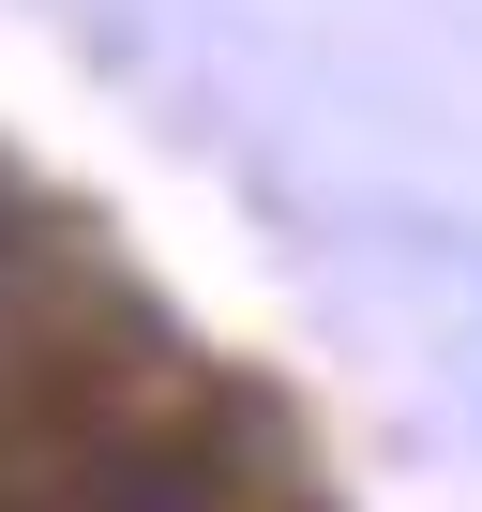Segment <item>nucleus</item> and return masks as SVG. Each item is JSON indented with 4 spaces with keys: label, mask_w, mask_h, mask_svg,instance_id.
I'll return each instance as SVG.
<instances>
[{
    "label": "nucleus",
    "mask_w": 482,
    "mask_h": 512,
    "mask_svg": "<svg viewBox=\"0 0 482 512\" xmlns=\"http://www.w3.org/2000/svg\"><path fill=\"white\" fill-rule=\"evenodd\" d=\"M136 317H121V287L91 272V256L31 211V181L0 166V407H31L46 377H76V362H106Z\"/></svg>",
    "instance_id": "obj_1"
}]
</instances>
